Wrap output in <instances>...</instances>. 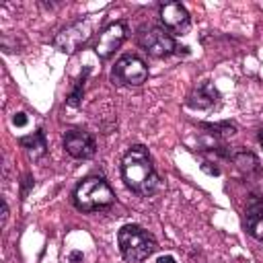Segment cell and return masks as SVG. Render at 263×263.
I'll list each match as a JSON object with an SVG mask.
<instances>
[{
  "instance_id": "e0dca14e",
  "label": "cell",
  "mask_w": 263,
  "mask_h": 263,
  "mask_svg": "<svg viewBox=\"0 0 263 263\" xmlns=\"http://www.w3.org/2000/svg\"><path fill=\"white\" fill-rule=\"evenodd\" d=\"M158 263H175V257H171V255L160 257V259H158Z\"/></svg>"
},
{
  "instance_id": "8fae6325",
  "label": "cell",
  "mask_w": 263,
  "mask_h": 263,
  "mask_svg": "<svg viewBox=\"0 0 263 263\" xmlns=\"http://www.w3.org/2000/svg\"><path fill=\"white\" fill-rule=\"evenodd\" d=\"M218 101V90L210 82H201L191 95H189V105L193 109H210Z\"/></svg>"
},
{
  "instance_id": "5b68a950",
  "label": "cell",
  "mask_w": 263,
  "mask_h": 263,
  "mask_svg": "<svg viewBox=\"0 0 263 263\" xmlns=\"http://www.w3.org/2000/svg\"><path fill=\"white\" fill-rule=\"evenodd\" d=\"M148 78V66L132 53L121 55L113 70H111V80L119 86H140L142 82H146Z\"/></svg>"
},
{
  "instance_id": "ac0fdd59",
  "label": "cell",
  "mask_w": 263,
  "mask_h": 263,
  "mask_svg": "<svg viewBox=\"0 0 263 263\" xmlns=\"http://www.w3.org/2000/svg\"><path fill=\"white\" fill-rule=\"evenodd\" d=\"M259 142H261V146H263V129L259 132Z\"/></svg>"
},
{
  "instance_id": "8992f818",
  "label": "cell",
  "mask_w": 263,
  "mask_h": 263,
  "mask_svg": "<svg viewBox=\"0 0 263 263\" xmlns=\"http://www.w3.org/2000/svg\"><path fill=\"white\" fill-rule=\"evenodd\" d=\"M90 35H92V21L82 18V21H76V23L64 27L53 37V45L64 53H74L82 43L88 41Z\"/></svg>"
},
{
  "instance_id": "277c9868",
  "label": "cell",
  "mask_w": 263,
  "mask_h": 263,
  "mask_svg": "<svg viewBox=\"0 0 263 263\" xmlns=\"http://www.w3.org/2000/svg\"><path fill=\"white\" fill-rule=\"evenodd\" d=\"M138 43L142 45V49L146 53H150L152 58H166L175 51H179L177 41L173 39V35L162 29V27H144L138 33Z\"/></svg>"
},
{
  "instance_id": "5bb4252c",
  "label": "cell",
  "mask_w": 263,
  "mask_h": 263,
  "mask_svg": "<svg viewBox=\"0 0 263 263\" xmlns=\"http://www.w3.org/2000/svg\"><path fill=\"white\" fill-rule=\"evenodd\" d=\"M234 162L242 168V171H249V168H257V158L251 154V152H238L234 156Z\"/></svg>"
},
{
  "instance_id": "30bf717a",
  "label": "cell",
  "mask_w": 263,
  "mask_h": 263,
  "mask_svg": "<svg viewBox=\"0 0 263 263\" xmlns=\"http://www.w3.org/2000/svg\"><path fill=\"white\" fill-rule=\"evenodd\" d=\"M245 228L253 238L263 240V199L259 195H251L245 208Z\"/></svg>"
},
{
  "instance_id": "4fadbf2b",
  "label": "cell",
  "mask_w": 263,
  "mask_h": 263,
  "mask_svg": "<svg viewBox=\"0 0 263 263\" xmlns=\"http://www.w3.org/2000/svg\"><path fill=\"white\" fill-rule=\"evenodd\" d=\"M86 74H88V68H86L84 74L76 80V84H74V88H72V92H70V97H68V105H70V107H78V105H80V101H82V92H84Z\"/></svg>"
},
{
  "instance_id": "7a4b0ae2",
  "label": "cell",
  "mask_w": 263,
  "mask_h": 263,
  "mask_svg": "<svg viewBox=\"0 0 263 263\" xmlns=\"http://www.w3.org/2000/svg\"><path fill=\"white\" fill-rule=\"evenodd\" d=\"M117 245L121 251V257L129 263H142L156 251V238L136 224H125L117 232Z\"/></svg>"
},
{
  "instance_id": "2e32d148",
  "label": "cell",
  "mask_w": 263,
  "mask_h": 263,
  "mask_svg": "<svg viewBox=\"0 0 263 263\" xmlns=\"http://www.w3.org/2000/svg\"><path fill=\"white\" fill-rule=\"evenodd\" d=\"M6 218H8V205L6 201H2V222H6Z\"/></svg>"
},
{
  "instance_id": "7c38bea8",
  "label": "cell",
  "mask_w": 263,
  "mask_h": 263,
  "mask_svg": "<svg viewBox=\"0 0 263 263\" xmlns=\"http://www.w3.org/2000/svg\"><path fill=\"white\" fill-rule=\"evenodd\" d=\"M18 144L27 150V154L31 158H41L45 152H47V142H45V134L41 129L33 132L31 136H25L18 140Z\"/></svg>"
},
{
  "instance_id": "9c48e42d",
  "label": "cell",
  "mask_w": 263,
  "mask_h": 263,
  "mask_svg": "<svg viewBox=\"0 0 263 263\" xmlns=\"http://www.w3.org/2000/svg\"><path fill=\"white\" fill-rule=\"evenodd\" d=\"M160 21L168 31H183L189 25V12L181 2H164L160 6Z\"/></svg>"
},
{
  "instance_id": "9a60e30c",
  "label": "cell",
  "mask_w": 263,
  "mask_h": 263,
  "mask_svg": "<svg viewBox=\"0 0 263 263\" xmlns=\"http://www.w3.org/2000/svg\"><path fill=\"white\" fill-rule=\"evenodd\" d=\"M12 123H14V125H18V127L27 125V115H25V113H14V117H12Z\"/></svg>"
},
{
  "instance_id": "52a82bcc",
  "label": "cell",
  "mask_w": 263,
  "mask_h": 263,
  "mask_svg": "<svg viewBox=\"0 0 263 263\" xmlns=\"http://www.w3.org/2000/svg\"><path fill=\"white\" fill-rule=\"evenodd\" d=\"M127 37V23L125 21H115L111 25H107L101 35H99V41L95 45V51L101 60H107L115 53V49L121 47V43L125 41Z\"/></svg>"
},
{
  "instance_id": "3957f363",
  "label": "cell",
  "mask_w": 263,
  "mask_h": 263,
  "mask_svg": "<svg viewBox=\"0 0 263 263\" xmlns=\"http://www.w3.org/2000/svg\"><path fill=\"white\" fill-rule=\"evenodd\" d=\"M115 201L113 189L101 177H88L74 189V205L80 212H97Z\"/></svg>"
},
{
  "instance_id": "6da1fadb",
  "label": "cell",
  "mask_w": 263,
  "mask_h": 263,
  "mask_svg": "<svg viewBox=\"0 0 263 263\" xmlns=\"http://www.w3.org/2000/svg\"><path fill=\"white\" fill-rule=\"evenodd\" d=\"M121 175L125 185L138 195H150L158 187V175L152 166L150 154L144 146H132L121 160Z\"/></svg>"
},
{
  "instance_id": "ba28073f",
  "label": "cell",
  "mask_w": 263,
  "mask_h": 263,
  "mask_svg": "<svg viewBox=\"0 0 263 263\" xmlns=\"http://www.w3.org/2000/svg\"><path fill=\"white\" fill-rule=\"evenodd\" d=\"M64 150H66L72 158L84 160V158L95 156L97 144H95V138H92L86 129H70V132H66V136H64Z\"/></svg>"
}]
</instances>
